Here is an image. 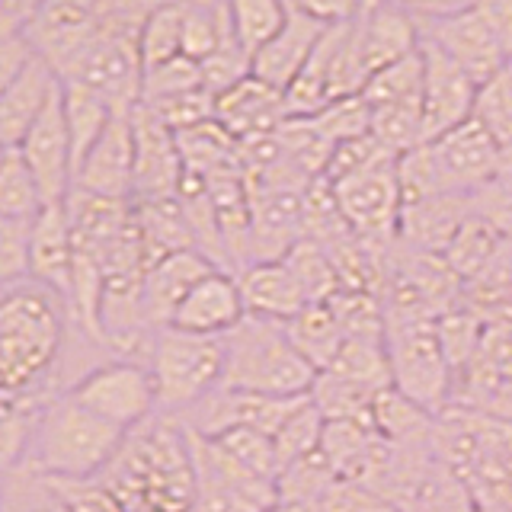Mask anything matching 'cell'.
Segmentation results:
<instances>
[{"mask_svg": "<svg viewBox=\"0 0 512 512\" xmlns=\"http://www.w3.org/2000/svg\"><path fill=\"white\" fill-rule=\"evenodd\" d=\"M132 128H135V196L132 202L173 199L176 192H180L183 173H186L176 135L154 116V109L144 103L132 109Z\"/></svg>", "mask_w": 512, "mask_h": 512, "instance_id": "cell-13", "label": "cell"}, {"mask_svg": "<svg viewBox=\"0 0 512 512\" xmlns=\"http://www.w3.org/2000/svg\"><path fill=\"white\" fill-rule=\"evenodd\" d=\"M212 269L221 266H215L202 250H176L151 263L141 282V304L151 330L170 327V320L176 308H180V301L189 295V288L205 279Z\"/></svg>", "mask_w": 512, "mask_h": 512, "instance_id": "cell-18", "label": "cell"}, {"mask_svg": "<svg viewBox=\"0 0 512 512\" xmlns=\"http://www.w3.org/2000/svg\"><path fill=\"white\" fill-rule=\"evenodd\" d=\"M285 330L292 336L295 349L311 362L317 375L327 372L346 343V333L340 327V320H336V314L330 311V304H308L301 314L288 320Z\"/></svg>", "mask_w": 512, "mask_h": 512, "instance_id": "cell-24", "label": "cell"}, {"mask_svg": "<svg viewBox=\"0 0 512 512\" xmlns=\"http://www.w3.org/2000/svg\"><path fill=\"white\" fill-rule=\"evenodd\" d=\"M420 36L432 45H439L477 87H487L490 80H496L509 68L503 45L496 42L490 26L480 20L474 7L455 16H445V20L420 23Z\"/></svg>", "mask_w": 512, "mask_h": 512, "instance_id": "cell-12", "label": "cell"}, {"mask_svg": "<svg viewBox=\"0 0 512 512\" xmlns=\"http://www.w3.org/2000/svg\"><path fill=\"white\" fill-rule=\"evenodd\" d=\"M64 90V119H68V135H71V157H74V180L80 164L87 160V154L93 151V144L100 141V135L106 132V125L112 122V106L96 96L93 90L80 87V84H68L61 80Z\"/></svg>", "mask_w": 512, "mask_h": 512, "instance_id": "cell-25", "label": "cell"}, {"mask_svg": "<svg viewBox=\"0 0 512 512\" xmlns=\"http://www.w3.org/2000/svg\"><path fill=\"white\" fill-rule=\"evenodd\" d=\"M336 480H340V474H336L330 458L317 448V452L285 464L279 471L276 500H324Z\"/></svg>", "mask_w": 512, "mask_h": 512, "instance_id": "cell-33", "label": "cell"}, {"mask_svg": "<svg viewBox=\"0 0 512 512\" xmlns=\"http://www.w3.org/2000/svg\"><path fill=\"white\" fill-rule=\"evenodd\" d=\"M68 317L64 298L32 279L0 292V391L45 404L39 388L61 359Z\"/></svg>", "mask_w": 512, "mask_h": 512, "instance_id": "cell-2", "label": "cell"}, {"mask_svg": "<svg viewBox=\"0 0 512 512\" xmlns=\"http://www.w3.org/2000/svg\"><path fill=\"white\" fill-rule=\"evenodd\" d=\"M311 122H314L317 132L336 148V144H343V141L372 135V106H368V100L362 93L343 96V100H333L320 112H314Z\"/></svg>", "mask_w": 512, "mask_h": 512, "instance_id": "cell-36", "label": "cell"}, {"mask_svg": "<svg viewBox=\"0 0 512 512\" xmlns=\"http://www.w3.org/2000/svg\"><path fill=\"white\" fill-rule=\"evenodd\" d=\"M0 397H10V394H4V391H0Z\"/></svg>", "mask_w": 512, "mask_h": 512, "instance_id": "cell-53", "label": "cell"}, {"mask_svg": "<svg viewBox=\"0 0 512 512\" xmlns=\"http://www.w3.org/2000/svg\"><path fill=\"white\" fill-rule=\"evenodd\" d=\"M0 7L13 10V13H23V16H32V10H36V0H0Z\"/></svg>", "mask_w": 512, "mask_h": 512, "instance_id": "cell-50", "label": "cell"}, {"mask_svg": "<svg viewBox=\"0 0 512 512\" xmlns=\"http://www.w3.org/2000/svg\"><path fill=\"white\" fill-rule=\"evenodd\" d=\"M36 61V52H32V45L26 36H16V39H4L0 42V96H4L20 74L29 68V64Z\"/></svg>", "mask_w": 512, "mask_h": 512, "instance_id": "cell-45", "label": "cell"}, {"mask_svg": "<svg viewBox=\"0 0 512 512\" xmlns=\"http://www.w3.org/2000/svg\"><path fill=\"white\" fill-rule=\"evenodd\" d=\"M148 368L157 391V413L176 416L199 407L224 381V336H196L176 327L154 333Z\"/></svg>", "mask_w": 512, "mask_h": 512, "instance_id": "cell-5", "label": "cell"}, {"mask_svg": "<svg viewBox=\"0 0 512 512\" xmlns=\"http://www.w3.org/2000/svg\"><path fill=\"white\" fill-rule=\"evenodd\" d=\"M26 23H29V16L0 7V42H4V39H16V36H26Z\"/></svg>", "mask_w": 512, "mask_h": 512, "instance_id": "cell-48", "label": "cell"}, {"mask_svg": "<svg viewBox=\"0 0 512 512\" xmlns=\"http://www.w3.org/2000/svg\"><path fill=\"white\" fill-rule=\"evenodd\" d=\"M298 13L311 16L320 26H340L352 23L362 13L365 0H288Z\"/></svg>", "mask_w": 512, "mask_h": 512, "instance_id": "cell-44", "label": "cell"}, {"mask_svg": "<svg viewBox=\"0 0 512 512\" xmlns=\"http://www.w3.org/2000/svg\"><path fill=\"white\" fill-rule=\"evenodd\" d=\"M58 80L61 77L52 71V64L36 55V61L20 74V80L0 96V141H4L10 151L20 148L32 122L42 116V109L52 100Z\"/></svg>", "mask_w": 512, "mask_h": 512, "instance_id": "cell-22", "label": "cell"}, {"mask_svg": "<svg viewBox=\"0 0 512 512\" xmlns=\"http://www.w3.org/2000/svg\"><path fill=\"white\" fill-rule=\"evenodd\" d=\"M23 154L26 167L32 170L42 192L45 205L68 202L74 189V157H71V135L68 119H64V90L61 80L52 93V100L45 103L42 116L32 122L29 135L16 148Z\"/></svg>", "mask_w": 512, "mask_h": 512, "instance_id": "cell-9", "label": "cell"}, {"mask_svg": "<svg viewBox=\"0 0 512 512\" xmlns=\"http://www.w3.org/2000/svg\"><path fill=\"white\" fill-rule=\"evenodd\" d=\"M324 29L327 26H320L317 20H311V16H304L292 7L285 26L253 55L250 74L256 80H263V84H269L272 90L285 93L295 84V77L301 74L304 64H308L314 45L324 36Z\"/></svg>", "mask_w": 512, "mask_h": 512, "instance_id": "cell-20", "label": "cell"}, {"mask_svg": "<svg viewBox=\"0 0 512 512\" xmlns=\"http://www.w3.org/2000/svg\"><path fill=\"white\" fill-rule=\"evenodd\" d=\"M474 119L496 138L500 148H512V71L506 68L477 93Z\"/></svg>", "mask_w": 512, "mask_h": 512, "instance_id": "cell-39", "label": "cell"}, {"mask_svg": "<svg viewBox=\"0 0 512 512\" xmlns=\"http://www.w3.org/2000/svg\"><path fill=\"white\" fill-rule=\"evenodd\" d=\"M340 215L349 231L375 244L388 240L400 228V212H404V192H400L397 157L378 160L359 173L346 176L340 183H330Z\"/></svg>", "mask_w": 512, "mask_h": 512, "instance_id": "cell-8", "label": "cell"}, {"mask_svg": "<svg viewBox=\"0 0 512 512\" xmlns=\"http://www.w3.org/2000/svg\"><path fill=\"white\" fill-rule=\"evenodd\" d=\"M445 253H448V263L458 272H474L477 266H484L487 256L493 253V231L484 221H464Z\"/></svg>", "mask_w": 512, "mask_h": 512, "instance_id": "cell-43", "label": "cell"}, {"mask_svg": "<svg viewBox=\"0 0 512 512\" xmlns=\"http://www.w3.org/2000/svg\"><path fill=\"white\" fill-rule=\"evenodd\" d=\"M74 228L68 205H42V212L32 218V237H29V279L45 288H52L55 295L71 301L74 292Z\"/></svg>", "mask_w": 512, "mask_h": 512, "instance_id": "cell-16", "label": "cell"}, {"mask_svg": "<svg viewBox=\"0 0 512 512\" xmlns=\"http://www.w3.org/2000/svg\"><path fill=\"white\" fill-rule=\"evenodd\" d=\"M180 4H183V55L202 64L234 32L228 0H180Z\"/></svg>", "mask_w": 512, "mask_h": 512, "instance_id": "cell-27", "label": "cell"}, {"mask_svg": "<svg viewBox=\"0 0 512 512\" xmlns=\"http://www.w3.org/2000/svg\"><path fill=\"white\" fill-rule=\"evenodd\" d=\"M42 192L20 151H10L0 164V215L36 218L42 212Z\"/></svg>", "mask_w": 512, "mask_h": 512, "instance_id": "cell-34", "label": "cell"}, {"mask_svg": "<svg viewBox=\"0 0 512 512\" xmlns=\"http://www.w3.org/2000/svg\"><path fill=\"white\" fill-rule=\"evenodd\" d=\"M74 189H84L90 196L132 202L135 196V128L132 112H116L100 141L77 170Z\"/></svg>", "mask_w": 512, "mask_h": 512, "instance_id": "cell-14", "label": "cell"}, {"mask_svg": "<svg viewBox=\"0 0 512 512\" xmlns=\"http://www.w3.org/2000/svg\"><path fill=\"white\" fill-rule=\"evenodd\" d=\"M36 4H39V0H36Z\"/></svg>", "mask_w": 512, "mask_h": 512, "instance_id": "cell-55", "label": "cell"}, {"mask_svg": "<svg viewBox=\"0 0 512 512\" xmlns=\"http://www.w3.org/2000/svg\"><path fill=\"white\" fill-rule=\"evenodd\" d=\"M64 394L122 432H135L157 413L151 368L138 359H112L96 365L80 375Z\"/></svg>", "mask_w": 512, "mask_h": 512, "instance_id": "cell-7", "label": "cell"}, {"mask_svg": "<svg viewBox=\"0 0 512 512\" xmlns=\"http://www.w3.org/2000/svg\"><path fill=\"white\" fill-rule=\"evenodd\" d=\"M192 90H205L202 84V68L199 61H192L186 55L173 58L160 68L144 71L141 80V103H160V100H173V96H183Z\"/></svg>", "mask_w": 512, "mask_h": 512, "instance_id": "cell-37", "label": "cell"}, {"mask_svg": "<svg viewBox=\"0 0 512 512\" xmlns=\"http://www.w3.org/2000/svg\"><path fill=\"white\" fill-rule=\"evenodd\" d=\"M471 7L490 26V32L503 45V52L512 64V0H471Z\"/></svg>", "mask_w": 512, "mask_h": 512, "instance_id": "cell-46", "label": "cell"}, {"mask_svg": "<svg viewBox=\"0 0 512 512\" xmlns=\"http://www.w3.org/2000/svg\"><path fill=\"white\" fill-rule=\"evenodd\" d=\"M384 346L391 359V388L436 416L448 397V378H452V362L445 356L436 324L432 320L388 324Z\"/></svg>", "mask_w": 512, "mask_h": 512, "instance_id": "cell-6", "label": "cell"}, {"mask_svg": "<svg viewBox=\"0 0 512 512\" xmlns=\"http://www.w3.org/2000/svg\"><path fill=\"white\" fill-rule=\"evenodd\" d=\"M247 317L244 292H240L237 272L212 269L205 279L189 288V295L180 301L170 327L196 333V336H228Z\"/></svg>", "mask_w": 512, "mask_h": 512, "instance_id": "cell-15", "label": "cell"}, {"mask_svg": "<svg viewBox=\"0 0 512 512\" xmlns=\"http://www.w3.org/2000/svg\"><path fill=\"white\" fill-rule=\"evenodd\" d=\"M282 260L295 272V279L301 282L304 295H308L311 304H327L336 292H340V272H336L330 253L320 247L317 240L301 237Z\"/></svg>", "mask_w": 512, "mask_h": 512, "instance_id": "cell-31", "label": "cell"}, {"mask_svg": "<svg viewBox=\"0 0 512 512\" xmlns=\"http://www.w3.org/2000/svg\"><path fill=\"white\" fill-rule=\"evenodd\" d=\"M0 292H4V288H0Z\"/></svg>", "mask_w": 512, "mask_h": 512, "instance_id": "cell-54", "label": "cell"}, {"mask_svg": "<svg viewBox=\"0 0 512 512\" xmlns=\"http://www.w3.org/2000/svg\"><path fill=\"white\" fill-rule=\"evenodd\" d=\"M429 157L442 196H448V192L464 196V192L493 180L496 170H500L503 148L477 119H468L448 135L429 141Z\"/></svg>", "mask_w": 512, "mask_h": 512, "instance_id": "cell-10", "label": "cell"}, {"mask_svg": "<svg viewBox=\"0 0 512 512\" xmlns=\"http://www.w3.org/2000/svg\"><path fill=\"white\" fill-rule=\"evenodd\" d=\"M100 477L122 500L125 512H192L196 464L186 423L164 416L128 432L119 455Z\"/></svg>", "mask_w": 512, "mask_h": 512, "instance_id": "cell-1", "label": "cell"}, {"mask_svg": "<svg viewBox=\"0 0 512 512\" xmlns=\"http://www.w3.org/2000/svg\"><path fill=\"white\" fill-rule=\"evenodd\" d=\"M7 154H10V148H7L4 141H0V164H4V160H7Z\"/></svg>", "mask_w": 512, "mask_h": 512, "instance_id": "cell-51", "label": "cell"}, {"mask_svg": "<svg viewBox=\"0 0 512 512\" xmlns=\"http://www.w3.org/2000/svg\"><path fill=\"white\" fill-rule=\"evenodd\" d=\"M4 480H7V477H0V503H4Z\"/></svg>", "mask_w": 512, "mask_h": 512, "instance_id": "cell-52", "label": "cell"}, {"mask_svg": "<svg viewBox=\"0 0 512 512\" xmlns=\"http://www.w3.org/2000/svg\"><path fill=\"white\" fill-rule=\"evenodd\" d=\"M144 106H151L154 116L164 122L173 135L215 119V96L208 90H192V93H183V96H173V100L144 103Z\"/></svg>", "mask_w": 512, "mask_h": 512, "instance_id": "cell-42", "label": "cell"}, {"mask_svg": "<svg viewBox=\"0 0 512 512\" xmlns=\"http://www.w3.org/2000/svg\"><path fill=\"white\" fill-rule=\"evenodd\" d=\"M352 29H356V45L365 61L368 80L388 64L413 55L423 39L420 23L404 10L384 4V0H365L362 13L352 20Z\"/></svg>", "mask_w": 512, "mask_h": 512, "instance_id": "cell-17", "label": "cell"}, {"mask_svg": "<svg viewBox=\"0 0 512 512\" xmlns=\"http://www.w3.org/2000/svg\"><path fill=\"white\" fill-rule=\"evenodd\" d=\"M330 375L343 378L356 388L378 394L384 388H391V359L384 340H346L340 356L333 359L327 368Z\"/></svg>", "mask_w": 512, "mask_h": 512, "instance_id": "cell-28", "label": "cell"}, {"mask_svg": "<svg viewBox=\"0 0 512 512\" xmlns=\"http://www.w3.org/2000/svg\"><path fill=\"white\" fill-rule=\"evenodd\" d=\"M423 52V138L426 144L474 119L480 87L439 45L420 39Z\"/></svg>", "mask_w": 512, "mask_h": 512, "instance_id": "cell-11", "label": "cell"}, {"mask_svg": "<svg viewBox=\"0 0 512 512\" xmlns=\"http://www.w3.org/2000/svg\"><path fill=\"white\" fill-rule=\"evenodd\" d=\"M461 199L455 192L448 196H429L413 205H404L400 212V234H407L416 247L423 250H448L452 237L461 231V224L468 221V215L461 212Z\"/></svg>", "mask_w": 512, "mask_h": 512, "instance_id": "cell-23", "label": "cell"}, {"mask_svg": "<svg viewBox=\"0 0 512 512\" xmlns=\"http://www.w3.org/2000/svg\"><path fill=\"white\" fill-rule=\"evenodd\" d=\"M327 429V416L317 410V404L308 397L298 400V407L285 416V423L279 426V432L272 436V445H276V458H279V471L285 464H292L304 455H311L320 448V439H324Z\"/></svg>", "mask_w": 512, "mask_h": 512, "instance_id": "cell-30", "label": "cell"}, {"mask_svg": "<svg viewBox=\"0 0 512 512\" xmlns=\"http://www.w3.org/2000/svg\"><path fill=\"white\" fill-rule=\"evenodd\" d=\"M384 4L404 10L416 23H432V20H445V16L468 10L471 0H384Z\"/></svg>", "mask_w": 512, "mask_h": 512, "instance_id": "cell-47", "label": "cell"}, {"mask_svg": "<svg viewBox=\"0 0 512 512\" xmlns=\"http://www.w3.org/2000/svg\"><path fill=\"white\" fill-rule=\"evenodd\" d=\"M362 96H365L372 109L375 106H391V103L423 100V52H420V48H416L413 55L388 64V68H381L365 84Z\"/></svg>", "mask_w": 512, "mask_h": 512, "instance_id": "cell-32", "label": "cell"}, {"mask_svg": "<svg viewBox=\"0 0 512 512\" xmlns=\"http://www.w3.org/2000/svg\"><path fill=\"white\" fill-rule=\"evenodd\" d=\"M231 26L250 58L285 26L292 4L288 0H228Z\"/></svg>", "mask_w": 512, "mask_h": 512, "instance_id": "cell-29", "label": "cell"}, {"mask_svg": "<svg viewBox=\"0 0 512 512\" xmlns=\"http://www.w3.org/2000/svg\"><path fill=\"white\" fill-rule=\"evenodd\" d=\"M68 512H125L103 477H45Z\"/></svg>", "mask_w": 512, "mask_h": 512, "instance_id": "cell-41", "label": "cell"}, {"mask_svg": "<svg viewBox=\"0 0 512 512\" xmlns=\"http://www.w3.org/2000/svg\"><path fill=\"white\" fill-rule=\"evenodd\" d=\"M138 55L141 68L151 71L183 55V4L180 0H160L144 16L138 29Z\"/></svg>", "mask_w": 512, "mask_h": 512, "instance_id": "cell-26", "label": "cell"}, {"mask_svg": "<svg viewBox=\"0 0 512 512\" xmlns=\"http://www.w3.org/2000/svg\"><path fill=\"white\" fill-rule=\"evenodd\" d=\"M29 237L32 218L0 215V288H16L29 282Z\"/></svg>", "mask_w": 512, "mask_h": 512, "instance_id": "cell-40", "label": "cell"}, {"mask_svg": "<svg viewBox=\"0 0 512 512\" xmlns=\"http://www.w3.org/2000/svg\"><path fill=\"white\" fill-rule=\"evenodd\" d=\"M237 282H240V292H244V304L250 317H266V320L288 324V320L311 304L285 260L250 263L237 272Z\"/></svg>", "mask_w": 512, "mask_h": 512, "instance_id": "cell-21", "label": "cell"}, {"mask_svg": "<svg viewBox=\"0 0 512 512\" xmlns=\"http://www.w3.org/2000/svg\"><path fill=\"white\" fill-rule=\"evenodd\" d=\"M394 512H397V509H394Z\"/></svg>", "mask_w": 512, "mask_h": 512, "instance_id": "cell-56", "label": "cell"}, {"mask_svg": "<svg viewBox=\"0 0 512 512\" xmlns=\"http://www.w3.org/2000/svg\"><path fill=\"white\" fill-rule=\"evenodd\" d=\"M285 119V93L272 90L253 74L234 84L231 90H224L221 96H215V122L237 141L279 132Z\"/></svg>", "mask_w": 512, "mask_h": 512, "instance_id": "cell-19", "label": "cell"}, {"mask_svg": "<svg viewBox=\"0 0 512 512\" xmlns=\"http://www.w3.org/2000/svg\"><path fill=\"white\" fill-rule=\"evenodd\" d=\"M212 442L221 448L224 455H231L240 468H247L250 474L272 480L276 484L279 477V458H276V445L266 436V432H256L247 426H237L221 432V436H212Z\"/></svg>", "mask_w": 512, "mask_h": 512, "instance_id": "cell-35", "label": "cell"}, {"mask_svg": "<svg viewBox=\"0 0 512 512\" xmlns=\"http://www.w3.org/2000/svg\"><path fill=\"white\" fill-rule=\"evenodd\" d=\"M317 372L295 349L285 324L266 317H244V324L224 336V388L301 397L311 394Z\"/></svg>", "mask_w": 512, "mask_h": 512, "instance_id": "cell-4", "label": "cell"}, {"mask_svg": "<svg viewBox=\"0 0 512 512\" xmlns=\"http://www.w3.org/2000/svg\"><path fill=\"white\" fill-rule=\"evenodd\" d=\"M269 512H327L324 500H276Z\"/></svg>", "mask_w": 512, "mask_h": 512, "instance_id": "cell-49", "label": "cell"}, {"mask_svg": "<svg viewBox=\"0 0 512 512\" xmlns=\"http://www.w3.org/2000/svg\"><path fill=\"white\" fill-rule=\"evenodd\" d=\"M125 436L128 432L100 420L61 391L36 413L23 468L42 477H100L119 455Z\"/></svg>", "mask_w": 512, "mask_h": 512, "instance_id": "cell-3", "label": "cell"}, {"mask_svg": "<svg viewBox=\"0 0 512 512\" xmlns=\"http://www.w3.org/2000/svg\"><path fill=\"white\" fill-rule=\"evenodd\" d=\"M0 512H68V509H64L58 493L42 474L20 468L7 474L4 480V503H0Z\"/></svg>", "mask_w": 512, "mask_h": 512, "instance_id": "cell-38", "label": "cell"}]
</instances>
